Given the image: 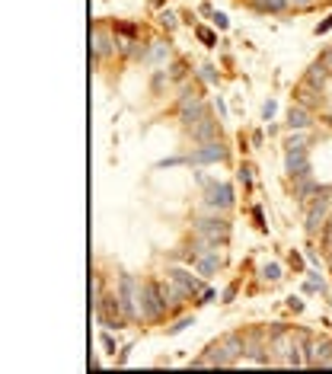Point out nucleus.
I'll return each instance as SVG.
<instances>
[{"label":"nucleus","mask_w":332,"mask_h":374,"mask_svg":"<svg viewBox=\"0 0 332 374\" xmlns=\"http://www.w3.org/2000/svg\"><path fill=\"white\" fill-rule=\"evenodd\" d=\"M118 301L125 307L128 320H141L144 317V285L134 275H121L118 278Z\"/></svg>","instance_id":"1"},{"label":"nucleus","mask_w":332,"mask_h":374,"mask_svg":"<svg viewBox=\"0 0 332 374\" xmlns=\"http://www.w3.org/2000/svg\"><path fill=\"white\" fill-rule=\"evenodd\" d=\"M240 352H246V339L240 336H224L217 345H211V355H205V358H198L195 364H233L240 358Z\"/></svg>","instance_id":"2"},{"label":"nucleus","mask_w":332,"mask_h":374,"mask_svg":"<svg viewBox=\"0 0 332 374\" xmlns=\"http://www.w3.org/2000/svg\"><path fill=\"white\" fill-rule=\"evenodd\" d=\"M96 317H99L102 326H125L128 317H125V307H121V301H118V291L96 301Z\"/></svg>","instance_id":"3"},{"label":"nucleus","mask_w":332,"mask_h":374,"mask_svg":"<svg viewBox=\"0 0 332 374\" xmlns=\"http://www.w3.org/2000/svg\"><path fill=\"white\" fill-rule=\"evenodd\" d=\"M329 211H332V198H329L326 189H322V195H316V198H313V205L307 208V233H310V237H316V233L326 227Z\"/></svg>","instance_id":"4"},{"label":"nucleus","mask_w":332,"mask_h":374,"mask_svg":"<svg viewBox=\"0 0 332 374\" xmlns=\"http://www.w3.org/2000/svg\"><path fill=\"white\" fill-rule=\"evenodd\" d=\"M166 301H163V294H160V285H153V282H144V317L147 320H160L166 314Z\"/></svg>","instance_id":"5"},{"label":"nucleus","mask_w":332,"mask_h":374,"mask_svg":"<svg viewBox=\"0 0 332 374\" xmlns=\"http://www.w3.org/2000/svg\"><path fill=\"white\" fill-rule=\"evenodd\" d=\"M287 173L294 176H307L310 173V160H307V147H287V160H284Z\"/></svg>","instance_id":"6"},{"label":"nucleus","mask_w":332,"mask_h":374,"mask_svg":"<svg viewBox=\"0 0 332 374\" xmlns=\"http://www.w3.org/2000/svg\"><path fill=\"white\" fill-rule=\"evenodd\" d=\"M208 205L211 208H230L233 205V189L227 182H211L208 186Z\"/></svg>","instance_id":"7"},{"label":"nucleus","mask_w":332,"mask_h":374,"mask_svg":"<svg viewBox=\"0 0 332 374\" xmlns=\"http://www.w3.org/2000/svg\"><path fill=\"white\" fill-rule=\"evenodd\" d=\"M224 157H227V147L221 141H208L202 151H195L189 160L192 163H214V160H224Z\"/></svg>","instance_id":"8"},{"label":"nucleus","mask_w":332,"mask_h":374,"mask_svg":"<svg viewBox=\"0 0 332 374\" xmlns=\"http://www.w3.org/2000/svg\"><path fill=\"white\" fill-rule=\"evenodd\" d=\"M170 278H173V282H176L186 294H202V291H205L202 282H198V278H192V272H186V269H173Z\"/></svg>","instance_id":"9"},{"label":"nucleus","mask_w":332,"mask_h":374,"mask_svg":"<svg viewBox=\"0 0 332 374\" xmlns=\"http://www.w3.org/2000/svg\"><path fill=\"white\" fill-rule=\"evenodd\" d=\"M195 266H198V272L202 275H211L217 266H221V253H217L214 246H208V250H198V256H195Z\"/></svg>","instance_id":"10"},{"label":"nucleus","mask_w":332,"mask_h":374,"mask_svg":"<svg viewBox=\"0 0 332 374\" xmlns=\"http://www.w3.org/2000/svg\"><path fill=\"white\" fill-rule=\"evenodd\" d=\"M297 102H300V106H307V109H313V106H322V96H319V86H313V83H307L303 80L300 86H297Z\"/></svg>","instance_id":"11"},{"label":"nucleus","mask_w":332,"mask_h":374,"mask_svg":"<svg viewBox=\"0 0 332 374\" xmlns=\"http://www.w3.org/2000/svg\"><path fill=\"white\" fill-rule=\"evenodd\" d=\"M198 233H202L205 240H227V221H198Z\"/></svg>","instance_id":"12"},{"label":"nucleus","mask_w":332,"mask_h":374,"mask_svg":"<svg viewBox=\"0 0 332 374\" xmlns=\"http://www.w3.org/2000/svg\"><path fill=\"white\" fill-rule=\"evenodd\" d=\"M189 132H192V138H195V141H217V121H211V118H202V121H195V125H192L189 128Z\"/></svg>","instance_id":"13"},{"label":"nucleus","mask_w":332,"mask_h":374,"mask_svg":"<svg viewBox=\"0 0 332 374\" xmlns=\"http://www.w3.org/2000/svg\"><path fill=\"white\" fill-rule=\"evenodd\" d=\"M294 195L300 198V202H310V195H319V186L313 182V176H294Z\"/></svg>","instance_id":"14"},{"label":"nucleus","mask_w":332,"mask_h":374,"mask_svg":"<svg viewBox=\"0 0 332 374\" xmlns=\"http://www.w3.org/2000/svg\"><path fill=\"white\" fill-rule=\"evenodd\" d=\"M115 45H118V42L109 39L106 29H99V26L93 29V51H96V58H102V55H109V51H115Z\"/></svg>","instance_id":"15"},{"label":"nucleus","mask_w":332,"mask_h":374,"mask_svg":"<svg viewBox=\"0 0 332 374\" xmlns=\"http://www.w3.org/2000/svg\"><path fill=\"white\" fill-rule=\"evenodd\" d=\"M287 125H291V128H307V125H310V112H307V106H300V102H297V106L287 109Z\"/></svg>","instance_id":"16"},{"label":"nucleus","mask_w":332,"mask_h":374,"mask_svg":"<svg viewBox=\"0 0 332 374\" xmlns=\"http://www.w3.org/2000/svg\"><path fill=\"white\" fill-rule=\"evenodd\" d=\"M329 74H332L329 67L322 64V61H316V64H313L310 71H307V83H313V86H322V83H326V77H329Z\"/></svg>","instance_id":"17"},{"label":"nucleus","mask_w":332,"mask_h":374,"mask_svg":"<svg viewBox=\"0 0 332 374\" xmlns=\"http://www.w3.org/2000/svg\"><path fill=\"white\" fill-rule=\"evenodd\" d=\"M252 4H256L262 13H281L284 7L291 4V0H252Z\"/></svg>","instance_id":"18"},{"label":"nucleus","mask_w":332,"mask_h":374,"mask_svg":"<svg viewBox=\"0 0 332 374\" xmlns=\"http://www.w3.org/2000/svg\"><path fill=\"white\" fill-rule=\"evenodd\" d=\"M262 275H265L268 282H278V278H281V266H278V263H268L265 269H262Z\"/></svg>","instance_id":"19"},{"label":"nucleus","mask_w":332,"mask_h":374,"mask_svg":"<svg viewBox=\"0 0 332 374\" xmlns=\"http://www.w3.org/2000/svg\"><path fill=\"white\" fill-rule=\"evenodd\" d=\"M195 36L202 39L205 45H214V42H217V39H214V32H211V29H205V26H198V29H195Z\"/></svg>","instance_id":"20"},{"label":"nucleus","mask_w":332,"mask_h":374,"mask_svg":"<svg viewBox=\"0 0 332 374\" xmlns=\"http://www.w3.org/2000/svg\"><path fill=\"white\" fill-rule=\"evenodd\" d=\"M160 26L163 29H173V26H176V13H170V10L160 13Z\"/></svg>","instance_id":"21"},{"label":"nucleus","mask_w":332,"mask_h":374,"mask_svg":"<svg viewBox=\"0 0 332 374\" xmlns=\"http://www.w3.org/2000/svg\"><path fill=\"white\" fill-rule=\"evenodd\" d=\"M272 115H275V99H268V102H265V106H262V118H265V121H268V118H272Z\"/></svg>","instance_id":"22"},{"label":"nucleus","mask_w":332,"mask_h":374,"mask_svg":"<svg viewBox=\"0 0 332 374\" xmlns=\"http://www.w3.org/2000/svg\"><path fill=\"white\" fill-rule=\"evenodd\" d=\"M211 20L217 23V29H227V16L224 13H211Z\"/></svg>","instance_id":"23"},{"label":"nucleus","mask_w":332,"mask_h":374,"mask_svg":"<svg viewBox=\"0 0 332 374\" xmlns=\"http://www.w3.org/2000/svg\"><path fill=\"white\" fill-rule=\"evenodd\" d=\"M202 77H205V80H208V83H214V80H217V74H214V67H202Z\"/></svg>","instance_id":"24"},{"label":"nucleus","mask_w":332,"mask_h":374,"mask_svg":"<svg viewBox=\"0 0 332 374\" xmlns=\"http://www.w3.org/2000/svg\"><path fill=\"white\" fill-rule=\"evenodd\" d=\"M102 345H106V349H109V352H115V339H112L109 333H102Z\"/></svg>","instance_id":"25"},{"label":"nucleus","mask_w":332,"mask_h":374,"mask_svg":"<svg viewBox=\"0 0 332 374\" xmlns=\"http://www.w3.org/2000/svg\"><path fill=\"white\" fill-rule=\"evenodd\" d=\"M319 61L329 67V71H332V48H329V51H322V55H319Z\"/></svg>","instance_id":"26"},{"label":"nucleus","mask_w":332,"mask_h":374,"mask_svg":"<svg viewBox=\"0 0 332 374\" xmlns=\"http://www.w3.org/2000/svg\"><path fill=\"white\" fill-rule=\"evenodd\" d=\"M332 29V16H329V20H322L319 26H316V32H329Z\"/></svg>","instance_id":"27"},{"label":"nucleus","mask_w":332,"mask_h":374,"mask_svg":"<svg viewBox=\"0 0 332 374\" xmlns=\"http://www.w3.org/2000/svg\"><path fill=\"white\" fill-rule=\"evenodd\" d=\"M186 326H192V320H182V323H176V326L170 329V333H182V329H186Z\"/></svg>","instance_id":"28"},{"label":"nucleus","mask_w":332,"mask_h":374,"mask_svg":"<svg viewBox=\"0 0 332 374\" xmlns=\"http://www.w3.org/2000/svg\"><path fill=\"white\" fill-rule=\"evenodd\" d=\"M249 173H252L249 167H243V170H240V179H243V186H249Z\"/></svg>","instance_id":"29"}]
</instances>
